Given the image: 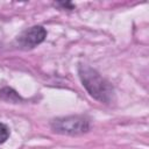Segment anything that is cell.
<instances>
[{"mask_svg":"<svg viewBox=\"0 0 149 149\" xmlns=\"http://www.w3.org/2000/svg\"><path fill=\"white\" fill-rule=\"evenodd\" d=\"M47 37V30L42 26H34L24 30L19 37V44L24 49H31L41 44Z\"/></svg>","mask_w":149,"mask_h":149,"instance_id":"cell-3","label":"cell"},{"mask_svg":"<svg viewBox=\"0 0 149 149\" xmlns=\"http://www.w3.org/2000/svg\"><path fill=\"white\" fill-rule=\"evenodd\" d=\"M51 128L55 133L66 135H78L88 132L90 122L86 118L80 115H71L57 118L51 121Z\"/></svg>","mask_w":149,"mask_h":149,"instance_id":"cell-2","label":"cell"},{"mask_svg":"<svg viewBox=\"0 0 149 149\" xmlns=\"http://www.w3.org/2000/svg\"><path fill=\"white\" fill-rule=\"evenodd\" d=\"M55 6H62L63 8L73 9V5H72L71 2H57V3H55Z\"/></svg>","mask_w":149,"mask_h":149,"instance_id":"cell-6","label":"cell"},{"mask_svg":"<svg viewBox=\"0 0 149 149\" xmlns=\"http://www.w3.org/2000/svg\"><path fill=\"white\" fill-rule=\"evenodd\" d=\"M9 137V129L6 125L0 123V144H2L3 142H6Z\"/></svg>","mask_w":149,"mask_h":149,"instance_id":"cell-5","label":"cell"},{"mask_svg":"<svg viewBox=\"0 0 149 149\" xmlns=\"http://www.w3.org/2000/svg\"><path fill=\"white\" fill-rule=\"evenodd\" d=\"M78 72L83 86L86 88V91L91 97L105 104H108L113 100V95H114L113 86L105 78H102L98 73V71H95L94 69L87 65H80Z\"/></svg>","mask_w":149,"mask_h":149,"instance_id":"cell-1","label":"cell"},{"mask_svg":"<svg viewBox=\"0 0 149 149\" xmlns=\"http://www.w3.org/2000/svg\"><path fill=\"white\" fill-rule=\"evenodd\" d=\"M0 99L5 100V101H10V102H17L19 100H21L20 95L9 87H3L0 90Z\"/></svg>","mask_w":149,"mask_h":149,"instance_id":"cell-4","label":"cell"}]
</instances>
